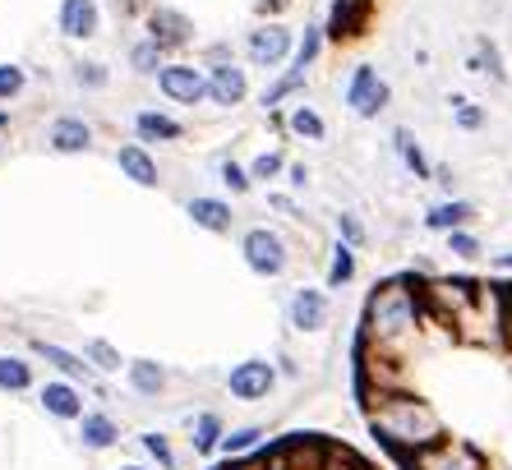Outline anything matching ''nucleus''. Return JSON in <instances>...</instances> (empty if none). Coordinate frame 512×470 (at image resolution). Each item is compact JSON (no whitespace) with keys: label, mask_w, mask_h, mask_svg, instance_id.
I'll list each match as a JSON object with an SVG mask.
<instances>
[{"label":"nucleus","mask_w":512,"mask_h":470,"mask_svg":"<svg viewBox=\"0 0 512 470\" xmlns=\"http://www.w3.org/2000/svg\"><path fill=\"white\" fill-rule=\"evenodd\" d=\"M139 134L143 139H176L180 125L171 116H157V111H143L139 116Z\"/></svg>","instance_id":"obj_23"},{"label":"nucleus","mask_w":512,"mask_h":470,"mask_svg":"<svg viewBox=\"0 0 512 470\" xmlns=\"http://www.w3.org/2000/svg\"><path fill=\"white\" fill-rule=\"evenodd\" d=\"M120 171L134 180V185H157V166H153V157L143 153V148H120Z\"/></svg>","instance_id":"obj_15"},{"label":"nucleus","mask_w":512,"mask_h":470,"mask_svg":"<svg viewBox=\"0 0 512 470\" xmlns=\"http://www.w3.org/2000/svg\"><path fill=\"white\" fill-rule=\"evenodd\" d=\"M300 79H305V70H291V74H286L282 83H277V88H268V93H263V102L273 106L277 97H286V93H291V88H300Z\"/></svg>","instance_id":"obj_33"},{"label":"nucleus","mask_w":512,"mask_h":470,"mask_svg":"<svg viewBox=\"0 0 512 470\" xmlns=\"http://www.w3.org/2000/svg\"><path fill=\"white\" fill-rule=\"evenodd\" d=\"M88 139H93V134H88L84 120L65 116V120H56V125H51V148H56V153H84Z\"/></svg>","instance_id":"obj_13"},{"label":"nucleus","mask_w":512,"mask_h":470,"mask_svg":"<svg viewBox=\"0 0 512 470\" xmlns=\"http://www.w3.org/2000/svg\"><path fill=\"white\" fill-rule=\"evenodd\" d=\"M411 466H416V470H489L485 457H480L471 443H462V438H439L434 447L416 452V457H411Z\"/></svg>","instance_id":"obj_3"},{"label":"nucleus","mask_w":512,"mask_h":470,"mask_svg":"<svg viewBox=\"0 0 512 470\" xmlns=\"http://www.w3.org/2000/svg\"><path fill=\"white\" fill-rule=\"evenodd\" d=\"M74 79L88 83V88H97V83H107V70H102V65H79V70H74Z\"/></svg>","instance_id":"obj_36"},{"label":"nucleus","mask_w":512,"mask_h":470,"mask_svg":"<svg viewBox=\"0 0 512 470\" xmlns=\"http://www.w3.org/2000/svg\"><path fill=\"white\" fill-rule=\"evenodd\" d=\"M162 88H167L171 102H199L208 93V79L190 65H171V70H162Z\"/></svg>","instance_id":"obj_9"},{"label":"nucleus","mask_w":512,"mask_h":470,"mask_svg":"<svg viewBox=\"0 0 512 470\" xmlns=\"http://www.w3.org/2000/svg\"><path fill=\"white\" fill-rule=\"evenodd\" d=\"M370 424H374V438L388 443L397 457H416L425 447H434L443 438V424L434 415V406L411 392H379V401L370 406Z\"/></svg>","instance_id":"obj_1"},{"label":"nucleus","mask_w":512,"mask_h":470,"mask_svg":"<svg viewBox=\"0 0 512 470\" xmlns=\"http://www.w3.org/2000/svg\"><path fill=\"white\" fill-rule=\"evenodd\" d=\"M286 47H291L286 28H259V33L250 37V60L254 65H277V60L286 56Z\"/></svg>","instance_id":"obj_12"},{"label":"nucleus","mask_w":512,"mask_h":470,"mask_svg":"<svg viewBox=\"0 0 512 470\" xmlns=\"http://www.w3.org/2000/svg\"><path fill=\"white\" fill-rule=\"evenodd\" d=\"M499 268H512V254H503V259H499Z\"/></svg>","instance_id":"obj_42"},{"label":"nucleus","mask_w":512,"mask_h":470,"mask_svg":"<svg viewBox=\"0 0 512 470\" xmlns=\"http://www.w3.org/2000/svg\"><path fill=\"white\" fill-rule=\"evenodd\" d=\"M208 93H213V102H240L245 97V74L236 70V65H217L213 79H208Z\"/></svg>","instance_id":"obj_14"},{"label":"nucleus","mask_w":512,"mask_h":470,"mask_svg":"<svg viewBox=\"0 0 512 470\" xmlns=\"http://www.w3.org/2000/svg\"><path fill=\"white\" fill-rule=\"evenodd\" d=\"M194 452H203V457H208V452H217V447H222V438H227V434H222V420H217V415L213 411H203L199 415V420H194Z\"/></svg>","instance_id":"obj_17"},{"label":"nucleus","mask_w":512,"mask_h":470,"mask_svg":"<svg viewBox=\"0 0 512 470\" xmlns=\"http://www.w3.org/2000/svg\"><path fill=\"white\" fill-rule=\"evenodd\" d=\"M286 0H259V10H282Z\"/></svg>","instance_id":"obj_41"},{"label":"nucleus","mask_w":512,"mask_h":470,"mask_svg":"<svg viewBox=\"0 0 512 470\" xmlns=\"http://www.w3.org/2000/svg\"><path fill=\"white\" fill-rule=\"evenodd\" d=\"M416 295L406 291V286H379V291L370 295V318H365V332H370L379 346H388V341L406 337V332L416 328Z\"/></svg>","instance_id":"obj_2"},{"label":"nucleus","mask_w":512,"mask_h":470,"mask_svg":"<svg viewBox=\"0 0 512 470\" xmlns=\"http://www.w3.org/2000/svg\"><path fill=\"white\" fill-rule=\"evenodd\" d=\"M222 180H227V185L236 189V194H240V189H245V185H250V176H245V171H240L236 162H227V166H222Z\"/></svg>","instance_id":"obj_37"},{"label":"nucleus","mask_w":512,"mask_h":470,"mask_svg":"<svg viewBox=\"0 0 512 470\" xmlns=\"http://www.w3.org/2000/svg\"><path fill=\"white\" fill-rule=\"evenodd\" d=\"M134 70L139 74H153L157 70V60H162V51H157V42H143V47H134Z\"/></svg>","instance_id":"obj_31"},{"label":"nucleus","mask_w":512,"mask_h":470,"mask_svg":"<svg viewBox=\"0 0 512 470\" xmlns=\"http://www.w3.org/2000/svg\"><path fill=\"white\" fill-rule=\"evenodd\" d=\"M42 411L56 415V420H84V397H79V388H74V383L56 378V383H47V388H42Z\"/></svg>","instance_id":"obj_7"},{"label":"nucleus","mask_w":512,"mask_h":470,"mask_svg":"<svg viewBox=\"0 0 512 470\" xmlns=\"http://www.w3.org/2000/svg\"><path fill=\"white\" fill-rule=\"evenodd\" d=\"M0 130H5V116H0Z\"/></svg>","instance_id":"obj_44"},{"label":"nucleus","mask_w":512,"mask_h":470,"mask_svg":"<svg viewBox=\"0 0 512 470\" xmlns=\"http://www.w3.org/2000/svg\"><path fill=\"white\" fill-rule=\"evenodd\" d=\"M60 28L70 37H93L97 33V5L93 0H65V5H60Z\"/></svg>","instance_id":"obj_11"},{"label":"nucleus","mask_w":512,"mask_h":470,"mask_svg":"<svg viewBox=\"0 0 512 470\" xmlns=\"http://www.w3.org/2000/svg\"><path fill=\"white\" fill-rule=\"evenodd\" d=\"M397 148H402V157H406V166H411V171H416V176H429V166H425V157H420V148L416 143H411V134H397Z\"/></svg>","instance_id":"obj_30"},{"label":"nucleus","mask_w":512,"mask_h":470,"mask_svg":"<svg viewBox=\"0 0 512 470\" xmlns=\"http://www.w3.org/2000/svg\"><path fill=\"white\" fill-rule=\"evenodd\" d=\"M448 249H453V254H462V259H476V254H480L476 235H462V231H453V240H448Z\"/></svg>","instance_id":"obj_34"},{"label":"nucleus","mask_w":512,"mask_h":470,"mask_svg":"<svg viewBox=\"0 0 512 470\" xmlns=\"http://www.w3.org/2000/svg\"><path fill=\"white\" fill-rule=\"evenodd\" d=\"M480 120H485V116H480V106H466L462 97H457V125H462V130H476Z\"/></svg>","instance_id":"obj_35"},{"label":"nucleus","mask_w":512,"mask_h":470,"mask_svg":"<svg viewBox=\"0 0 512 470\" xmlns=\"http://www.w3.org/2000/svg\"><path fill=\"white\" fill-rule=\"evenodd\" d=\"M365 5H370V0H337V10H333V37L356 33V24H360V14H365Z\"/></svg>","instance_id":"obj_21"},{"label":"nucleus","mask_w":512,"mask_h":470,"mask_svg":"<svg viewBox=\"0 0 512 470\" xmlns=\"http://www.w3.org/2000/svg\"><path fill=\"white\" fill-rule=\"evenodd\" d=\"M84 355H88V365H93V369H102V374H116V369H120V351H116V346H111V341H102V337H97V341H88V346H84Z\"/></svg>","instance_id":"obj_22"},{"label":"nucleus","mask_w":512,"mask_h":470,"mask_svg":"<svg viewBox=\"0 0 512 470\" xmlns=\"http://www.w3.org/2000/svg\"><path fill=\"white\" fill-rule=\"evenodd\" d=\"M259 438H263V429H236V434H227L222 438V452H227V457H236V452H250V447H259Z\"/></svg>","instance_id":"obj_27"},{"label":"nucleus","mask_w":512,"mask_h":470,"mask_svg":"<svg viewBox=\"0 0 512 470\" xmlns=\"http://www.w3.org/2000/svg\"><path fill=\"white\" fill-rule=\"evenodd\" d=\"M24 88V70L19 65H0V97H14Z\"/></svg>","instance_id":"obj_32"},{"label":"nucleus","mask_w":512,"mask_h":470,"mask_svg":"<svg viewBox=\"0 0 512 470\" xmlns=\"http://www.w3.org/2000/svg\"><path fill=\"white\" fill-rule=\"evenodd\" d=\"M162 383H167V374H162V365H157V360H134V365H130V388L139 392V397H157V392H162Z\"/></svg>","instance_id":"obj_16"},{"label":"nucleus","mask_w":512,"mask_h":470,"mask_svg":"<svg viewBox=\"0 0 512 470\" xmlns=\"http://www.w3.org/2000/svg\"><path fill=\"white\" fill-rule=\"evenodd\" d=\"M79 438H84L88 452H107V447L120 443V424L111 420V415L93 411V415H84V420H79Z\"/></svg>","instance_id":"obj_10"},{"label":"nucleus","mask_w":512,"mask_h":470,"mask_svg":"<svg viewBox=\"0 0 512 470\" xmlns=\"http://www.w3.org/2000/svg\"><path fill=\"white\" fill-rule=\"evenodd\" d=\"M277 166H282V157H277V153H263L259 162H254V176L268 180V176H277Z\"/></svg>","instance_id":"obj_38"},{"label":"nucleus","mask_w":512,"mask_h":470,"mask_svg":"<svg viewBox=\"0 0 512 470\" xmlns=\"http://www.w3.org/2000/svg\"><path fill=\"white\" fill-rule=\"evenodd\" d=\"M346 102L356 106V116H374L383 102H388V88L379 83V74L370 70V65H360L356 74H351V88H346Z\"/></svg>","instance_id":"obj_6"},{"label":"nucleus","mask_w":512,"mask_h":470,"mask_svg":"<svg viewBox=\"0 0 512 470\" xmlns=\"http://www.w3.org/2000/svg\"><path fill=\"white\" fill-rule=\"evenodd\" d=\"M180 37H185V19H180V14H157L153 42H180Z\"/></svg>","instance_id":"obj_25"},{"label":"nucleus","mask_w":512,"mask_h":470,"mask_svg":"<svg viewBox=\"0 0 512 470\" xmlns=\"http://www.w3.org/2000/svg\"><path fill=\"white\" fill-rule=\"evenodd\" d=\"M342 231H346V240H351V245H356V240H360V226H356V217H346V212H342Z\"/></svg>","instance_id":"obj_40"},{"label":"nucleus","mask_w":512,"mask_h":470,"mask_svg":"<svg viewBox=\"0 0 512 470\" xmlns=\"http://www.w3.org/2000/svg\"><path fill=\"white\" fill-rule=\"evenodd\" d=\"M314 51H319V33H305V47H300V70L314 60Z\"/></svg>","instance_id":"obj_39"},{"label":"nucleus","mask_w":512,"mask_h":470,"mask_svg":"<svg viewBox=\"0 0 512 470\" xmlns=\"http://www.w3.org/2000/svg\"><path fill=\"white\" fill-rule=\"evenodd\" d=\"M37 355H47V360L60 369V374L88 378V360H79V355H70V351H60V346H51V341H37Z\"/></svg>","instance_id":"obj_20"},{"label":"nucleus","mask_w":512,"mask_h":470,"mask_svg":"<svg viewBox=\"0 0 512 470\" xmlns=\"http://www.w3.org/2000/svg\"><path fill=\"white\" fill-rule=\"evenodd\" d=\"M24 388H33V369H28V360L0 355V392H24Z\"/></svg>","instance_id":"obj_19"},{"label":"nucleus","mask_w":512,"mask_h":470,"mask_svg":"<svg viewBox=\"0 0 512 470\" xmlns=\"http://www.w3.org/2000/svg\"><path fill=\"white\" fill-rule=\"evenodd\" d=\"M245 263H250L259 277H277V272L286 268V245H282V235L268 231V226L250 231V235H245Z\"/></svg>","instance_id":"obj_4"},{"label":"nucleus","mask_w":512,"mask_h":470,"mask_svg":"<svg viewBox=\"0 0 512 470\" xmlns=\"http://www.w3.org/2000/svg\"><path fill=\"white\" fill-rule=\"evenodd\" d=\"M143 447L153 452L157 466H162V470H176V452H171V443H167L162 434H143Z\"/></svg>","instance_id":"obj_29"},{"label":"nucleus","mask_w":512,"mask_h":470,"mask_svg":"<svg viewBox=\"0 0 512 470\" xmlns=\"http://www.w3.org/2000/svg\"><path fill=\"white\" fill-rule=\"evenodd\" d=\"M323 323H328V300H323L319 291H296L291 295V328H300V332H319Z\"/></svg>","instance_id":"obj_8"},{"label":"nucleus","mask_w":512,"mask_h":470,"mask_svg":"<svg viewBox=\"0 0 512 470\" xmlns=\"http://www.w3.org/2000/svg\"><path fill=\"white\" fill-rule=\"evenodd\" d=\"M360 470H365V466H360Z\"/></svg>","instance_id":"obj_45"},{"label":"nucleus","mask_w":512,"mask_h":470,"mask_svg":"<svg viewBox=\"0 0 512 470\" xmlns=\"http://www.w3.org/2000/svg\"><path fill=\"white\" fill-rule=\"evenodd\" d=\"M273 383H277V369L268 365V360H240L227 374L231 397H240V401H263L273 392Z\"/></svg>","instance_id":"obj_5"},{"label":"nucleus","mask_w":512,"mask_h":470,"mask_svg":"<svg viewBox=\"0 0 512 470\" xmlns=\"http://www.w3.org/2000/svg\"><path fill=\"white\" fill-rule=\"evenodd\" d=\"M120 470H143V466H120Z\"/></svg>","instance_id":"obj_43"},{"label":"nucleus","mask_w":512,"mask_h":470,"mask_svg":"<svg viewBox=\"0 0 512 470\" xmlns=\"http://www.w3.org/2000/svg\"><path fill=\"white\" fill-rule=\"evenodd\" d=\"M190 217L199 226H208V231H227V226H231V208H227V203H217V199H194L190 203Z\"/></svg>","instance_id":"obj_18"},{"label":"nucleus","mask_w":512,"mask_h":470,"mask_svg":"<svg viewBox=\"0 0 512 470\" xmlns=\"http://www.w3.org/2000/svg\"><path fill=\"white\" fill-rule=\"evenodd\" d=\"M351 272H356V259H351V249L337 245L333 268H328V286H346V282H351Z\"/></svg>","instance_id":"obj_26"},{"label":"nucleus","mask_w":512,"mask_h":470,"mask_svg":"<svg viewBox=\"0 0 512 470\" xmlns=\"http://www.w3.org/2000/svg\"><path fill=\"white\" fill-rule=\"evenodd\" d=\"M471 212H476L471 203H443V208L429 212L425 222H429V226H439V231H448V226H462L466 217H471Z\"/></svg>","instance_id":"obj_24"},{"label":"nucleus","mask_w":512,"mask_h":470,"mask_svg":"<svg viewBox=\"0 0 512 470\" xmlns=\"http://www.w3.org/2000/svg\"><path fill=\"white\" fill-rule=\"evenodd\" d=\"M291 130H296V134H305V139H323V120L314 116L310 106H300L296 116H291Z\"/></svg>","instance_id":"obj_28"}]
</instances>
